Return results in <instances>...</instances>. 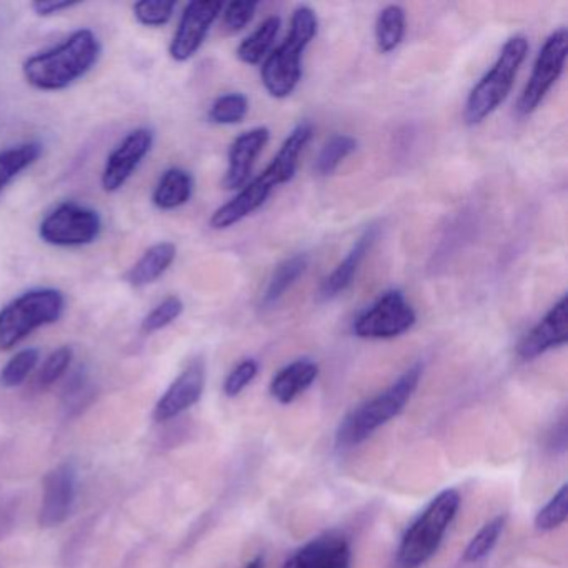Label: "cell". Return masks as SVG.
Here are the masks:
<instances>
[{
    "mask_svg": "<svg viewBox=\"0 0 568 568\" xmlns=\"http://www.w3.org/2000/svg\"><path fill=\"white\" fill-rule=\"evenodd\" d=\"M568 54V32L558 29L545 41L538 52L534 71L517 102L518 114L528 115L537 111L551 88L564 74L565 61Z\"/></svg>",
    "mask_w": 568,
    "mask_h": 568,
    "instance_id": "obj_10",
    "label": "cell"
},
{
    "mask_svg": "<svg viewBox=\"0 0 568 568\" xmlns=\"http://www.w3.org/2000/svg\"><path fill=\"white\" fill-rule=\"evenodd\" d=\"M258 374V364L254 358L242 361L224 382V394L227 397H237Z\"/></svg>",
    "mask_w": 568,
    "mask_h": 568,
    "instance_id": "obj_33",
    "label": "cell"
},
{
    "mask_svg": "<svg viewBox=\"0 0 568 568\" xmlns=\"http://www.w3.org/2000/svg\"><path fill=\"white\" fill-rule=\"evenodd\" d=\"M182 312H184V302L178 295H171L145 315L141 331L149 335L155 334V332L174 324L181 317Z\"/></svg>",
    "mask_w": 568,
    "mask_h": 568,
    "instance_id": "obj_29",
    "label": "cell"
},
{
    "mask_svg": "<svg viewBox=\"0 0 568 568\" xmlns=\"http://www.w3.org/2000/svg\"><path fill=\"white\" fill-rule=\"evenodd\" d=\"M41 154L42 145L39 142H26L0 151V197L26 169L39 161Z\"/></svg>",
    "mask_w": 568,
    "mask_h": 568,
    "instance_id": "obj_22",
    "label": "cell"
},
{
    "mask_svg": "<svg viewBox=\"0 0 568 568\" xmlns=\"http://www.w3.org/2000/svg\"><path fill=\"white\" fill-rule=\"evenodd\" d=\"M315 568H351V547L347 540L332 535L327 551Z\"/></svg>",
    "mask_w": 568,
    "mask_h": 568,
    "instance_id": "obj_36",
    "label": "cell"
},
{
    "mask_svg": "<svg viewBox=\"0 0 568 568\" xmlns=\"http://www.w3.org/2000/svg\"><path fill=\"white\" fill-rule=\"evenodd\" d=\"M248 112V99L244 94H225L212 104L209 119L214 124L234 125L241 124Z\"/></svg>",
    "mask_w": 568,
    "mask_h": 568,
    "instance_id": "obj_28",
    "label": "cell"
},
{
    "mask_svg": "<svg viewBox=\"0 0 568 568\" xmlns=\"http://www.w3.org/2000/svg\"><path fill=\"white\" fill-rule=\"evenodd\" d=\"M65 311V297L51 287L32 288L0 308V352L12 351L32 332L55 324Z\"/></svg>",
    "mask_w": 568,
    "mask_h": 568,
    "instance_id": "obj_7",
    "label": "cell"
},
{
    "mask_svg": "<svg viewBox=\"0 0 568 568\" xmlns=\"http://www.w3.org/2000/svg\"><path fill=\"white\" fill-rule=\"evenodd\" d=\"M244 568H264V558L255 557L254 560L248 561Z\"/></svg>",
    "mask_w": 568,
    "mask_h": 568,
    "instance_id": "obj_38",
    "label": "cell"
},
{
    "mask_svg": "<svg viewBox=\"0 0 568 568\" xmlns=\"http://www.w3.org/2000/svg\"><path fill=\"white\" fill-rule=\"evenodd\" d=\"M72 358H74V352H72V348L68 347V345L55 348V351L45 358L44 364H42L41 372H39V385L45 388L61 381L65 372L71 367Z\"/></svg>",
    "mask_w": 568,
    "mask_h": 568,
    "instance_id": "obj_32",
    "label": "cell"
},
{
    "mask_svg": "<svg viewBox=\"0 0 568 568\" xmlns=\"http://www.w3.org/2000/svg\"><path fill=\"white\" fill-rule=\"evenodd\" d=\"M405 36V11L400 6L392 4L382 9L375 24V39L378 49L384 54L395 51L404 41Z\"/></svg>",
    "mask_w": 568,
    "mask_h": 568,
    "instance_id": "obj_24",
    "label": "cell"
},
{
    "mask_svg": "<svg viewBox=\"0 0 568 568\" xmlns=\"http://www.w3.org/2000/svg\"><path fill=\"white\" fill-rule=\"evenodd\" d=\"M101 54L102 45L98 36L91 29H79L61 44L31 55L22 65V74L28 84L38 91H64L88 75Z\"/></svg>",
    "mask_w": 568,
    "mask_h": 568,
    "instance_id": "obj_2",
    "label": "cell"
},
{
    "mask_svg": "<svg viewBox=\"0 0 568 568\" xmlns=\"http://www.w3.org/2000/svg\"><path fill=\"white\" fill-rule=\"evenodd\" d=\"M102 222L94 209L75 202L55 207L39 225V237L54 247H82L101 235Z\"/></svg>",
    "mask_w": 568,
    "mask_h": 568,
    "instance_id": "obj_8",
    "label": "cell"
},
{
    "mask_svg": "<svg viewBox=\"0 0 568 568\" xmlns=\"http://www.w3.org/2000/svg\"><path fill=\"white\" fill-rule=\"evenodd\" d=\"M527 54L528 41L524 36H514L505 42L497 61L471 89L470 95L465 102V124L470 128L481 124L488 115L494 114L507 101Z\"/></svg>",
    "mask_w": 568,
    "mask_h": 568,
    "instance_id": "obj_5",
    "label": "cell"
},
{
    "mask_svg": "<svg viewBox=\"0 0 568 568\" xmlns=\"http://www.w3.org/2000/svg\"><path fill=\"white\" fill-rule=\"evenodd\" d=\"M568 511V485H564L550 501L538 511L535 517V527L538 530H555L567 520Z\"/></svg>",
    "mask_w": 568,
    "mask_h": 568,
    "instance_id": "obj_31",
    "label": "cell"
},
{
    "mask_svg": "<svg viewBox=\"0 0 568 568\" xmlns=\"http://www.w3.org/2000/svg\"><path fill=\"white\" fill-rule=\"evenodd\" d=\"M194 194V179L184 169L172 168L162 174L155 185L152 202L161 211H175L191 201Z\"/></svg>",
    "mask_w": 568,
    "mask_h": 568,
    "instance_id": "obj_20",
    "label": "cell"
},
{
    "mask_svg": "<svg viewBox=\"0 0 568 568\" xmlns=\"http://www.w3.org/2000/svg\"><path fill=\"white\" fill-rule=\"evenodd\" d=\"M154 145V132L151 129H135L125 135L124 141L118 145L105 161L102 171V187L105 192H118L124 187L125 182L132 178L139 165L142 164Z\"/></svg>",
    "mask_w": 568,
    "mask_h": 568,
    "instance_id": "obj_12",
    "label": "cell"
},
{
    "mask_svg": "<svg viewBox=\"0 0 568 568\" xmlns=\"http://www.w3.org/2000/svg\"><path fill=\"white\" fill-rule=\"evenodd\" d=\"M331 537L332 535H328V537L317 538V540L305 545L302 550H298L297 554L292 555V557L288 558L284 568L317 567L318 561H321V558L324 557L325 551H327L328 544H331Z\"/></svg>",
    "mask_w": 568,
    "mask_h": 568,
    "instance_id": "obj_35",
    "label": "cell"
},
{
    "mask_svg": "<svg viewBox=\"0 0 568 568\" xmlns=\"http://www.w3.org/2000/svg\"><path fill=\"white\" fill-rule=\"evenodd\" d=\"M417 322L414 307L400 291H388L354 322V334L372 341L400 337Z\"/></svg>",
    "mask_w": 568,
    "mask_h": 568,
    "instance_id": "obj_9",
    "label": "cell"
},
{
    "mask_svg": "<svg viewBox=\"0 0 568 568\" xmlns=\"http://www.w3.org/2000/svg\"><path fill=\"white\" fill-rule=\"evenodd\" d=\"M308 262H311V258H308L307 254H295L277 265L271 281H268L264 295H262L264 308L274 307L284 297L285 292L305 274V271L308 268Z\"/></svg>",
    "mask_w": 568,
    "mask_h": 568,
    "instance_id": "obj_21",
    "label": "cell"
},
{
    "mask_svg": "<svg viewBox=\"0 0 568 568\" xmlns=\"http://www.w3.org/2000/svg\"><path fill=\"white\" fill-rule=\"evenodd\" d=\"M318 377V365L308 358L292 362L282 368L271 384V394L278 404L287 405L304 394Z\"/></svg>",
    "mask_w": 568,
    "mask_h": 568,
    "instance_id": "obj_19",
    "label": "cell"
},
{
    "mask_svg": "<svg viewBox=\"0 0 568 568\" xmlns=\"http://www.w3.org/2000/svg\"><path fill=\"white\" fill-rule=\"evenodd\" d=\"M204 388L205 364L202 358H194L159 398L154 408V420L168 422L184 414L201 400Z\"/></svg>",
    "mask_w": 568,
    "mask_h": 568,
    "instance_id": "obj_14",
    "label": "cell"
},
{
    "mask_svg": "<svg viewBox=\"0 0 568 568\" xmlns=\"http://www.w3.org/2000/svg\"><path fill=\"white\" fill-rule=\"evenodd\" d=\"M178 247L172 242H159L144 252L141 258L125 274V281L132 287L141 288L158 282L174 264Z\"/></svg>",
    "mask_w": 568,
    "mask_h": 568,
    "instance_id": "obj_18",
    "label": "cell"
},
{
    "mask_svg": "<svg viewBox=\"0 0 568 568\" xmlns=\"http://www.w3.org/2000/svg\"><path fill=\"white\" fill-rule=\"evenodd\" d=\"M39 357L41 355H39L38 348H24V351L18 352L0 372V384L9 388L24 384L29 375L38 367Z\"/></svg>",
    "mask_w": 568,
    "mask_h": 568,
    "instance_id": "obj_27",
    "label": "cell"
},
{
    "mask_svg": "<svg viewBox=\"0 0 568 568\" xmlns=\"http://www.w3.org/2000/svg\"><path fill=\"white\" fill-rule=\"evenodd\" d=\"M567 295L560 298L544 318L521 338L517 355L528 362L540 357L551 348L567 344Z\"/></svg>",
    "mask_w": 568,
    "mask_h": 568,
    "instance_id": "obj_15",
    "label": "cell"
},
{
    "mask_svg": "<svg viewBox=\"0 0 568 568\" xmlns=\"http://www.w3.org/2000/svg\"><path fill=\"white\" fill-rule=\"evenodd\" d=\"M458 508L460 495L457 490L440 491L405 531L395 558L397 568H420L427 564L440 547Z\"/></svg>",
    "mask_w": 568,
    "mask_h": 568,
    "instance_id": "obj_6",
    "label": "cell"
},
{
    "mask_svg": "<svg viewBox=\"0 0 568 568\" xmlns=\"http://www.w3.org/2000/svg\"><path fill=\"white\" fill-rule=\"evenodd\" d=\"M278 31H281V18L278 16H272V18L265 19L257 31L252 32L247 39L241 42L237 48L239 61L244 62L248 65H257L262 59L267 55L274 45L275 39H277Z\"/></svg>",
    "mask_w": 568,
    "mask_h": 568,
    "instance_id": "obj_23",
    "label": "cell"
},
{
    "mask_svg": "<svg viewBox=\"0 0 568 568\" xmlns=\"http://www.w3.org/2000/svg\"><path fill=\"white\" fill-rule=\"evenodd\" d=\"M268 139L271 131L267 128L252 129L235 139L229 151V169L224 179V187L227 191H235L247 184L255 159L264 151Z\"/></svg>",
    "mask_w": 568,
    "mask_h": 568,
    "instance_id": "obj_16",
    "label": "cell"
},
{
    "mask_svg": "<svg viewBox=\"0 0 568 568\" xmlns=\"http://www.w3.org/2000/svg\"><path fill=\"white\" fill-rule=\"evenodd\" d=\"M78 490V470L71 462L52 468L44 478L39 524L44 528L59 527L71 515Z\"/></svg>",
    "mask_w": 568,
    "mask_h": 568,
    "instance_id": "obj_13",
    "label": "cell"
},
{
    "mask_svg": "<svg viewBox=\"0 0 568 568\" xmlns=\"http://www.w3.org/2000/svg\"><path fill=\"white\" fill-rule=\"evenodd\" d=\"M314 135V128L308 122H301L295 125L294 131L288 134L282 144L281 151L275 155L274 161L254 181L244 185L241 192L227 204L219 207L212 214L211 227L214 231H225L232 225L244 221L248 215L262 207L271 197L274 189L287 184L294 179L297 172L298 158Z\"/></svg>",
    "mask_w": 568,
    "mask_h": 568,
    "instance_id": "obj_1",
    "label": "cell"
},
{
    "mask_svg": "<svg viewBox=\"0 0 568 568\" xmlns=\"http://www.w3.org/2000/svg\"><path fill=\"white\" fill-rule=\"evenodd\" d=\"M134 18L144 28H164L171 22L175 11V2L168 0H141L132 8Z\"/></svg>",
    "mask_w": 568,
    "mask_h": 568,
    "instance_id": "obj_30",
    "label": "cell"
},
{
    "mask_svg": "<svg viewBox=\"0 0 568 568\" xmlns=\"http://www.w3.org/2000/svg\"><path fill=\"white\" fill-rule=\"evenodd\" d=\"M222 11H224L222 2L197 0L185 6L178 31L169 48L171 58L175 62H187L189 59L194 58Z\"/></svg>",
    "mask_w": 568,
    "mask_h": 568,
    "instance_id": "obj_11",
    "label": "cell"
},
{
    "mask_svg": "<svg viewBox=\"0 0 568 568\" xmlns=\"http://www.w3.org/2000/svg\"><path fill=\"white\" fill-rule=\"evenodd\" d=\"M357 148V139L352 138V135H332V138L325 142L317 161H315V171H317L318 175H324V178L334 174L338 165H341L348 155L354 154Z\"/></svg>",
    "mask_w": 568,
    "mask_h": 568,
    "instance_id": "obj_25",
    "label": "cell"
},
{
    "mask_svg": "<svg viewBox=\"0 0 568 568\" xmlns=\"http://www.w3.org/2000/svg\"><path fill=\"white\" fill-rule=\"evenodd\" d=\"M378 232H381V227H378L377 224L368 225V227L362 232L361 237L352 245L344 261H342L341 264L335 267V271L322 282L321 288H318V298H321V301H331V298L337 297V295H341L342 292L351 287L358 268H361L362 262L367 257L371 248L374 247Z\"/></svg>",
    "mask_w": 568,
    "mask_h": 568,
    "instance_id": "obj_17",
    "label": "cell"
},
{
    "mask_svg": "<svg viewBox=\"0 0 568 568\" xmlns=\"http://www.w3.org/2000/svg\"><path fill=\"white\" fill-rule=\"evenodd\" d=\"M257 6V2H231L227 8L224 6V28L232 34L244 31L254 19Z\"/></svg>",
    "mask_w": 568,
    "mask_h": 568,
    "instance_id": "obj_34",
    "label": "cell"
},
{
    "mask_svg": "<svg viewBox=\"0 0 568 568\" xmlns=\"http://www.w3.org/2000/svg\"><path fill=\"white\" fill-rule=\"evenodd\" d=\"M422 372H424V367L420 364H415L414 367L402 374L390 387L352 410L342 420L337 435H335L337 447H355V445L367 440L382 425L397 417L410 400L414 392L417 390Z\"/></svg>",
    "mask_w": 568,
    "mask_h": 568,
    "instance_id": "obj_4",
    "label": "cell"
},
{
    "mask_svg": "<svg viewBox=\"0 0 568 568\" xmlns=\"http://www.w3.org/2000/svg\"><path fill=\"white\" fill-rule=\"evenodd\" d=\"M505 521H507V517L500 515V517H495L494 520L488 521L487 525L480 528V531L471 538L470 544L465 548V564H477V561L484 560L491 554L501 531H504Z\"/></svg>",
    "mask_w": 568,
    "mask_h": 568,
    "instance_id": "obj_26",
    "label": "cell"
},
{
    "mask_svg": "<svg viewBox=\"0 0 568 568\" xmlns=\"http://www.w3.org/2000/svg\"><path fill=\"white\" fill-rule=\"evenodd\" d=\"M78 6L79 2H69V0H38L31 6V9L39 18H52V16L62 14L64 11H71Z\"/></svg>",
    "mask_w": 568,
    "mask_h": 568,
    "instance_id": "obj_37",
    "label": "cell"
},
{
    "mask_svg": "<svg viewBox=\"0 0 568 568\" xmlns=\"http://www.w3.org/2000/svg\"><path fill=\"white\" fill-rule=\"evenodd\" d=\"M317 32L318 19L314 9L308 6L295 9L291 32L262 65V84L272 98L287 99L294 94L302 79V55L317 38Z\"/></svg>",
    "mask_w": 568,
    "mask_h": 568,
    "instance_id": "obj_3",
    "label": "cell"
}]
</instances>
